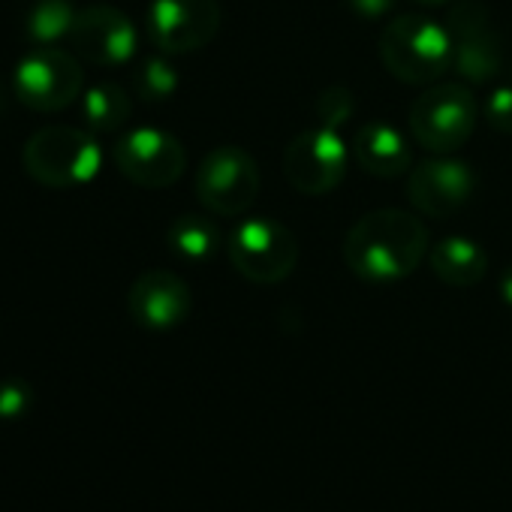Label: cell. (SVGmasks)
Masks as SVG:
<instances>
[{
	"mask_svg": "<svg viewBox=\"0 0 512 512\" xmlns=\"http://www.w3.org/2000/svg\"><path fill=\"white\" fill-rule=\"evenodd\" d=\"M476 193V175L467 163L437 154L413 166L407 178V199L425 217H452Z\"/></svg>",
	"mask_w": 512,
	"mask_h": 512,
	"instance_id": "cell-12",
	"label": "cell"
},
{
	"mask_svg": "<svg viewBox=\"0 0 512 512\" xmlns=\"http://www.w3.org/2000/svg\"><path fill=\"white\" fill-rule=\"evenodd\" d=\"M500 299H503V305L512 308V266H506L500 275Z\"/></svg>",
	"mask_w": 512,
	"mask_h": 512,
	"instance_id": "cell-25",
	"label": "cell"
},
{
	"mask_svg": "<svg viewBox=\"0 0 512 512\" xmlns=\"http://www.w3.org/2000/svg\"><path fill=\"white\" fill-rule=\"evenodd\" d=\"M70 43L82 61L94 67H118L136 55L139 34L121 10L97 4L76 13Z\"/></svg>",
	"mask_w": 512,
	"mask_h": 512,
	"instance_id": "cell-13",
	"label": "cell"
},
{
	"mask_svg": "<svg viewBox=\"0 0 512 512\" xmlns=\"http://www.w3.org/2000/svg\"><path fill=\"white\" fill-rule=\"evenodd\" d=\"M380 61L404 85H437L452 70L449 31L419 13L395 16L380 34Z\"/></svg>",
	"mask_w": 512,
	"mask_h": 512,
	"instance_id": "cell-2",
	"label": "cell"
},
{
	"mask_svg": "<svg viewBox=\"0 0 512 512\" xmlns=\"http://www.w3.org/2000/svg\"><path fill=\"white\" fill-rule=\"evenodd\" d=\"M344 4L359 19H383V16H389L395 10L398 0H344Z\"/></svg>",
	"mask_w": 512,
	"mask_h": 512,
	"instance_id": "cell-24",
	"label": "cell"
},
{
	"mask_svg": "<svg viewBox=\"0 0 512 512\" xmlns=\"http://www.w3.org/2000/svg\"><path fill=\"white\" fill-rule=\"evenodd\" d=\"M260 166H256L253 154L238 145H220L211 148L199 169H196V199L205 211L217 217H235L244 214L256 196H260Z\"/></svg>",
	"mask_w": 512,
	"mask_h": 512,
	"instance_id": "cell-6",
	"label": "cell"
},
{
	"mask_svg": "<svg viewBox=\"0 0 512 512\" xmlns=\"http://www.w3.org/2000/svg\"><path fill=\"white\" fill-rule=\"evenodd\" d=\"M82 64L55 46H37L13 70V91L34 112H61L82 97Z\"/></svg>",
	"mask_w": 512,
	"mask_h": 512,
	"instance_id": "cell-8",
	"label": "cell"
},
{
	"mask_svg": "<svg viewBox=\"0 0 512 512\" xmlns=\"http://www.w3.org/2000/svg\"><path fill=\"white\" fill-rule=\"evenodd\" d=\"M193 296L184 278L166 269H151L139 275L127 293V311L136 326L148 332H169L190 317Z\"/></svg>",
	"mask_w": 512,
	"mask_h": 512,
	"instance_id": "cell-14",
	"label": "cell"
},
{
	"mask_svg": "<svg viewBox=\"0 0 512 512\" xmlns=\"http://www.w3.org/2000/svg\"><path fill=\"white\" fill-rule=\"evenodd\" d=\"M485 124L494 133H512V82L491 88L485 100Z\"/></svg>",
	"mask_w": 512,
	"mask_h": 512,
	"instance_id": "cell-23",
	"label": "cell"
},
{
	"mask_svg": "<svg viewBox=\"0 0 512 512\" xmlns=\"http://www.w3.org/2000/svg\"><path fill=\"white\" fill-rule=\"evenodd\" d=\"M413 4H422V7H443V4H455V0H413Z\"/></svg>",
	"mask_w": 512,
	"mask_h": 512,
	"instance_id": "cell-26",
	"label": "cell"
},
{
	"mask_svg": "<svg viewBox=\"0 0 512 512\" xmlns=\"http://www.w3.org/2000/svg\"><path fill=\"white\" fill-rule=\"evenodd\" d=\"M133 103L130 94L115 82H100L85 91L82 97V118L91 133H112L130 121Z\"/></svg>",
	"mask_w": 512,
	"mask_h": 512,
	"instance_id": "cell-18",
	"label": "cell"
},
{
	"mask_svg": "<svg viewBox=\"0 0 512 512\" xmlns=\"http://www.w3.org/2000/svg\"><path fill=\"white\" fill-rule=\"evenodd\" d=\"M220 19L217 0H151L145 28L157 52L187 55L217 37Z\"/></svg>",
	"mask_w": 512,
	"mask_h": 512,
	"instance_id": "cell-10",
	"label": "cell"
},
{
	"mask_svg": "<svg viewBox=\"0 0 512 512\" xmlns=\"http://www.w3.org/2000/svg\"><path fill=\"white\" fill-rule=\"evenodd\" d=\"M353 109H356V100H353L350 88H344V85H332L317 97V121L326 127H335V130L344 127L353 118Z\"/></svg>",
	"mask_w": 512,
	"mask_h": 512,
	"instance_id": "cell-21",
	"label": "cell"
},
{
	"mask_svg": "<svg viewBox=\"0 0 512 512\" xmlns=\"http://www.w3.org/2000/svg\"><path fill=\"white\" fill-rule=\"evenodd\" d=\"M22 160L28 175L46 187H79L97 178L103 151L91 130L52 124L25 142Z\"/></svg>",
	"mask_w": 512,
	"mask_h": 512,
	"instance_id": "cell-3",
	"label": "cell"
},
{
	"mask_svg": "<svg viewBox=\"0 0 512 512\" xmlns=\"http://www.w3.org/2000/svg\"><path fill=\"white\" fill-rule=\"evenodd\" d=\"M133 88L142 103H166L178 91V70L163 55H151L136 67Z\"/></svg>",
	"mask_w": 512,
	"mask_h": 512,
	"instance_id": "cell-20",
	"label": "cell"
},
{
	"mask_svg": "<svg viewBox=\"0 0 512 512\" xmlns=\"http://www.w3.org/2000/svg\"><path fill=\"white\" fill-rule=\"evenodd\" d=\"M452 70L464 85H488L503 70V37L479 0H455L446 16Z\"/></svg>",
	"mask_w": 512,
	"mask_h": 512,
	"instance_id": "cell-7",
	"label": "cell"
},
{
	"mask_svg": "<svg viewBox=\"0 0 512 512\" xmlns=\"http://www.w3.org/2000/svg\"><path fill=\"white\" fill-rule=\"evenodd\" d=\"M115 166L118 172L148 190H160L175 184L187 169L184 145L157 127H136L115 142Z\"/></svg>",
	"mask_w": 512,
	"mask_h": 512,
	"instance_id": "cell-11",
	"label": "cell"
},
{
	"mask_svg": "<svg viewBox=\"0 0 512 512\" xmlns=\"http://www.w3.org/2000/svg\"><path fill=\"white\" fill-rule=\"evenodd\" d=\"M428 253V226L401 208L362 214L344 238L347 269L368 284H392L419 269Z\"/></svg>",
	"mask_w": 512,
	"mask_h": 512,
	"instance_id": "cell-1",
	"label": "cell"
},
{
	"mask_svg": "<svg viewBox=\"0 0 512 512\" xmlns=\"http://www.w3.org/2000/svg\"><path fill=\"white\" fill-rule=\"evenodd\" d=\"M479 121V103L464 82H437L413 100L410 133L431 154H452L467 145Z\"/></svg>",
	"mask_w": 512,
	"mask_h": 512,
	"instance_id": "cell-4",
	"label": "cell"
},
{
	"mask_svg": "<svg viewBox=\"0 0 512 512\" xmlns=\"http://www.w3.org/2000/svg\"><path fill=\"white\" fill-rule=\"evenodd\" d=\"M232 269L253 284H281L296 272L299 244L296 235L272 217H250L226 238Z\"/></svg>",
	"mask_w": 512,
	"mask_h": 512,
	"instance_id": "cell-5",
	"label": "cell"
},
{
	"mask_svg": "<svg viewBox=\"0 0 512 512\" xmlns=\"http://www.w3.org/2000/svg\"><path fill=\"white\" fill-rule=\"evenodd\" d=\"M428 266L434 278L446 287L467 290L476 287L488 272V253L479 247V241L464 235H446L428 250Z\"/></svg>",
	"mask_w": 512,
	"mask_h": 512,
	"instance_id": "cell-16",
	"label": "cell"
},
{
	"mask_svg": "<svg viewBox=\"0 0 512 512\" xmlns=\"http://www.w3.org/2000/svg\"><path fill=\"white\" fill-rule=\"evenodd\" d=\"M284 175L305 196L332 193L347 175V145L335 127L317 124L284 151Z\"/></svg>",
	"mask_w": 512,
	"mask_h": 512,
	"instance_id": "cell-9",
	"label": "cell"
},
{
	"mask_svg": "<svg viewBox=\"0 0 512 512\" xmlns=\"http://www.w3.org/2000/svg\"><path fill=\"white\" fill-rule=\"evenodd\" d=\"M34 389L22 377L0 380V419H19L31 410Z\"/></svg>",
	"mask_w": 512,
	"mask_h": 512,
	"instance_id": "cell-22",
	"label": "cell"
},
{
	"mask_svg": "<svg viewBox=\"0 0 512 512\" xmlns=\"http://www.w3.org/2000/svg\"><path fill=\"white\" fill-rule=\"evenodd\" d=\"M76 25V10L70 0H37L25 19V34L34 46H55L70 37Z\"/></svg>",
	"mask_w": 512,
	"mask_h": 512,
	"instance_id": "cell-19",
	"label": "cell"
},
{
	"mask_svg": "<svg viewBox=\"0 0 512 512\" xmlns=\"http://www.w3.org/2000/svg\"><path fill=\"white\" fill-rule=\"evenodd\" d=\"M166 244L178 260L199 266L214 260V253L223 244V232L217 220H211L208 214H181L166 229Z\"/></svg>",
	"mask_w": 512,
	"mask_h": 512,
	"instance_id": "cell-17",
	"label": "cell"
},
{
	"mask_svg": "<svg viewBox=\"0 0 512 512\" xmlns=\"http://www.w3.org/2000/svg\"><path fill=\"white\" fill-rule=\"evenodd\" d=\"M356 163L374 178H398L410 172V145L404 133L386 121H368L353 139Z\"/></svg>",
	"mask_w": 512,
	"mask_h": 512,
	"instance_id": "cell-15",
	"label": "cell"
}]
</instances>
